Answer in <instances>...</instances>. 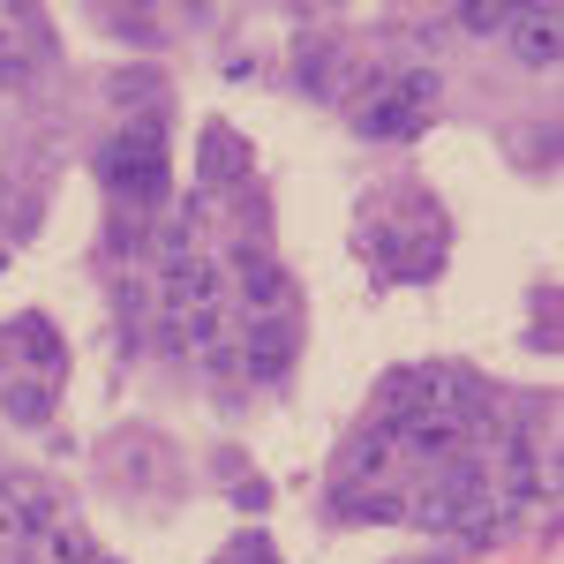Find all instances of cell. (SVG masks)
I'll return each instance as SVG.
<instances>
[{"label": "cell", "mask_w": 564, "mask_h": 564, "mask_svg": "<svg viewBox=\"0 0 564 564\" xmlns=\"http://www.w3.org/2000/svg\"><path fill=\"white\" fill-rule=\"evenodd\" d=\"M98 181L113 188L121 212H159L166 204V113L151 106L143 121H121V135L98 151Z\"/></svg>", "instance_id": "6da1fadb"}, {"label": "cell", "mask_w": 564, "mask_h": 564, "mask_svg": "<svg viewBox=\"0 0 564 564\" xmlns=\"http://www.w3.org/2000/svg\"><path fill=\"white\" fill-rule=\"evenodd\" d=\"M294 347H302V324L286 316V308H271V316H249L241 324V377L249 384H286V369H294Z\"/></svg>", "instance_id": "7a4b0ae2"}, {"label": "cell", "mask_w": 564, "mask_h": 564, "mask_svg": "<svg viewBox=\"0 0 564 564\" xmlns=\"http://www.w3.org/2000/svg\"><path fill=\"white\" fill-rule=\"evenodd\" d=\"M218 302V263L204 257H181V263H159V308H166V324L181 316H196V308Z\"/></svg>", "instance_id": "3957f363"}, {"label": "cell", "mask_w": 564, "mask_h": 564, "mask_svg": "<svg viewBox=\"0 0 564 564\" xmlns=\"http://www.w3.org/2000/svg\"><path fill=\"white\" fill-rule=\"evenodd\" d=\"M430 129V113H414V106H399L391 90H369L361 106H354V135L361 143H406V135Z\"/></svg>", "instance_id": "277c9868"}, {"label": "cell", "mask_w": 564, "mask_h": 564, "mask_svg": "<svg viewBox=\"0 0 564 564\" xmlns=\"http://www.w3.org/2000/svg\"><path fill=\"white\" fill-rule=\"evenodd\" d=\"M234 271H241V302L257 308V316H271V308L294 294V279H286V263L271 257V249H234Z\"/></svg>", "instance_id": "5b68a950"}, {"label": "cell", "mask_w": 564, "mask_h": 564, "mask_svg": "<svg viewBox=\"0 0 564 564\" xmlns=\"http://www.w3.org/2000/svg\"><path fill=\"white\" fill-rule=\"evenodd\" d=\"M391 444H406L414 459L436 467V459H452V452L467 444V422H459V414H406V422L391 430Z\"/></svg>", "instance_id": "8992f818"}, {"label": "cell", "mask_w": 564, "mask_h": 564, "mask_svg": "<svg viewBox=\"0 0 564 564\" xmlns=\"http://www.w3.org/2000/svg\"><path fill=\"white\" fill-rule=\"evenodd\" d=\"M557 23H564L557 8H512V45H520L527 68H557V53H564Z\"/></svg>", "instance_id": "52a82bcc"}, {"label": "cell", "mask_w": 564, "mask_h": 564, "mask_svg": "<svg viewBox=\"0 0 564 564\" xmlns=\"http://www.w3.org/2000/svg\"><path fill=\"white\" fill-rule=\"evenodd\" d=\"M436 249H444V234H430V241H414L406 226H384V234H377V257L391 263V279H430Z\"/></svg>", "instance_id": "ba28073f"}, {"label": "cell", "mask_w": 564, "mask_h": 564, "mask_svg": "<svg viewBox=\"0 0 564 564\" xmlns=\"http://www.w3.org/2000/svg\"><path fill=\"white\" fill-rule=\"evenodd\" d=\"M196 151H204V188H234V181L249 174V143H234V129H204V143H196Z\"/></svg>", "instance_id": "9c48e42d"}, {"label": "cell", "mask_w": 564, "mask_h": 564, "mask_svg": "<svg viewBox=\"0 0 564 564\" xmlns=\"http://www.w3.org/2000/svg\"><path fill=\"white\" fill-rule=\"evenodd\" d=\"M332 520H369V527H384V520H406V497H391V489H369V497H354V489H339L332 497Z\"/></svg>", "instance_id": "30bf717a"}, {"label": "cell", "mask_w": 564, "mask_h": 564, "mask_svg": "<svg viewBox=\"0 0 564 564\" xmlns=\"http://www.w3.org/2000/svg\"><path fill=\"white\" fill-rule=\"evenodd\" d=\"M0 414H8V422H23V430L53 422V384H8V391H0Z\"/></svg>", "instance_id": "8fae6325"}, {"label": "cell", "mask_w": 564, "mask_h": 564, "mask_svg": "<svg viewBox=\"0 0 564 564\" xmlns=\"http://www.w3.org/2000/svg\"><path fill=\"white\" fill-rule=\"evenodd\" d=\"M294 84L308 90V98H332V45L308 39L302 53H294Z\"/></svg>", "instance_id": "7c38bea8"}, {"label": "cell", "mask_w": 564, "mask_h": 564, "mask_svg": "<svg viewBox=\"0 0 564 564\" xmlns=\"http://www.w3.org/2000/svg\"><path fill=\"white\" fill-rule=\"evenodd\" d=\"M467 39H497V31H512V0H475V8H459L452 15Z\"/></svg>", "instance_id": "4fadbf2b"}, {"label": "cell", "mask_w": 564, "mask_h": 564, "mask_svg": "<svg viewBox=\"0 0 564 564\" xmlns=\"http://www.w3.org/2000/svg\"><path fill=\"white\" fill-rule=\"evenodd\" d=\"M384 459H391V430L377 422L369 436H354V444H347V459H339V467H347V475H377Z\"/></svg>", "instance_id": "5bb4252c"}, {"label": "cell", "mask_w": 564, "mask_h": 564, "mask_svg": "<svg viewBox=\"0 0 564 564\" xmlns=\"http://www.w3.org/2000/svg\"><path fill=\"white\" fill-rule=\"evenodd\" d=\"M15 347L31 354L39 369H61V339L45 332V316H15Z\"/></svg>", "instance_id": "9a60e30c"}, {"label": "cell", "mask_w": 564, "mask_h": 564, "mask_svg": "<svg viewBox=\"0 0 564 564\" xmlns=\"http://www.w3.org/2000/svg\"><path fill=\"white\" fill-rule=\"evenodd\" d=\"M113 106H159V76H151V68L113 76Z\"/></svg>", "instance_id": "2e32d148"}, {"label": "cell", "mask_w": 564, "mask_h": 564, "mask_svg": "<svg viewBox=\"0 0 564 564\" xmlns=\"http://www.w3.org/2000/svg\"><path fill=\"white\" fill-rule=\"evenodd\" d=\"M106 31H113V39H159V23H151V8H129V15H121V8H113V15H106Z\"/></svg>", "instance_id": "e0dca14e"}, {"label": "cell", "mask_w": 564, "mask_h": 564, "mask_svg": "<svg viewBox=\"0 0 564 564\" xmlns=\"http://www.w3.org/2000/svg\"><path fill=\"white\" fill-rule=\"evenodd\" d=\"M520 159L527 166H534V159L550 166V159H557V129H520Z\"/></svg>", "instance_id": "ac0fdd59"}, {"label": "cell", "mask_w": 564, "mask_h": 564, "mask_svg": "<svg viewBox=\"0 0 564 564\" xmlns=\"http://www.w3.org/2000/svg\"><path fill=\"white\" fill-rule=\"evenodd\" d=\"M234 505L241 512H263V481H234Z\"/></svg>", "instance_id": "d6986e66"}, {"label": "cell", "mask_w": 564, "mask_h": 564, "mask_svg": "<svg viewBox=\"0 0 564 564\" xmlns=\"http://www.w3.org/2000/svg\"><path fill=\"white\" fill-rule=\"evenodd\" d=\"M0 271H8V249H0Z\"/></svg>", "instance_id": "ffe728a7"}, {"label": "cell", "mask_w": 564, "mask_h": 564, "mask_svg": "<svg viewBox=\"0 0 564 564\" xmlns=\"http://www.w3.org/2000/svg\"><path fill=\"white\" fill-rule=\"evenodd\" d=\"M98 564H106V557H98Z\"/></svg>", "instance_id": "44dd1931"}]
</instances>
